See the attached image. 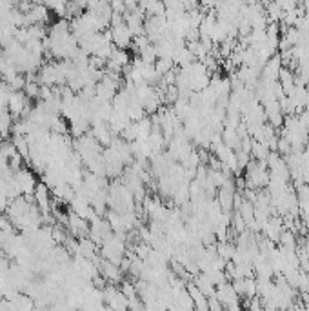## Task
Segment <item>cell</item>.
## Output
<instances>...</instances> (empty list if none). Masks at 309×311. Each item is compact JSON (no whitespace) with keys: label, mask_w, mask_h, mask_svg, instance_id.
I'll list each match as a JSON object with an SVG mask.
<instances>
[{"label":"cell","mask_w":309,"mask_h":311,"mask_svg":"<svg viewBox=\"0 0 309 311\" xmlns=\"http://www.w3.org/2000/svg\"><path fill=\"white\" fill-rule=\"evenodd\" d=\"M215 295H217V299L220 300V304L224 307H228V309H238L240 307V302H238V293L235 291L233 284H218L217 286V291H215Z\"/></svg>","instance_id":"6da1fadb"},{"label":"cell","mask_w":309,"mask_h":311,"mask_svg":"<svg viewBox=\"0 0 309 311\" xmlns=\"http://www.w3.org/2000/svg\"><path fill=\"white\" fill-rule=\"evenodd\" d=\"M111 36H113V44H115V48H120V49L129 48L133 42V33H131V29L128 28L126 22L124 24L113 26Z\"/></svg>","instance_id":"7a4b0ae2"},{"label":"cell","mask_w":309,"mask_h":311,"mask_svg":"<svg viewBox=\"0 0 309 311\" xmlns=\"http://www.w3.org/2000/svg\"><path fill=\"white\" fill-rule=\"evenodd\" d=\"M280 68H282L280 55H273L264 64V68H262V73H260L262 82H265V84H271V82L278 80V73H280Z\"/></svg>","instance_id":"3957f363"},{"label":"cell","mask_w":309,"mask_h":311,"mask_svg":"<svg viewBox=\"0 0 309 311\" xmlns=\"http://www.w3.org/2000/svg\"><path fill=\"white\" fill-rule=\"evenodd\" d=\"M68 229L71 231V235L75 239H80V237H86L89 233V226L88 220L84 217H80L78 213L71 211L68 215Z\"/></svg>","instance_id":"277c9868"},{"label":"cell","mask_w":309,"mask_h":311,"mask_svg":"<svg viewBox=\"0 0 309 311\" xmlns=\"http://www.w3.org/2000/svg\"><path fill=\"white\" fill-rule=\"evenodd\" d=\"M98 273L104 277L108 282H118L122 277V269L118 267V264H113L109 260H98Z\"/></svg>","instance_id":"5b68a950"},{"label":"cell","mask_w":309,"mask_h":311,"mask_svg":"<svg viewBox=\"0 0 309 311\" xmlns=\"http://www.w3.org/2000/svg\"><path fill=\"white\" fill-rule=\"evenodd\" d=\"M15 180H16V184L20 186L22 195H24V193L35 191V186H36L35 175H33L31 171H28V169L22 168V169H18V171H15Z\"/></svg>","instance_id":"8992f818"},{"label":"cell","mask_w":309,"mask_h":311,"mask_svg":"<svg viewBox=\"0 0 309 311\" xmlns=\"http://www.w3.org/2000/svg\"><path fill=\"white\" fill-rule=\"evenodd\" d=\"M35 200L42 213H49V188L44 182H36L35 186Z\"/></svg>","instance_id":"52a82bcc"},{"label":"cell","mask_w":309,"mask_h":311,"mask_svg":"<svg viewBox=\"0 0 309 311\" xmlns=\"http://www.w3.org/2000/svg\"><path fill=\"white\" fill-rule=\"evenodd\" d=\"M188 291H189V295H191V299H193V302H195V307L197 309H200V311H208L209 307H208V297L204 295V293L198 289V286L195 282H191V284H188Z\"/></svg>","instance_id":"ba28073f"},{"label":"cell","mask_w":309,"mask_h":311,"mask_svg":"<svg viewBox=\"0 0 309 311\" xmlns=\"http://www.w3.org/2000/svg\"><path fill=\"white\" fill-rule=\"evenodd\" d=\"M195 284L198 286V289H200L202 293H204L205 297H211L215 295V291H217V286H215L211 280H209V277L205 275V273H198V277L195 279Z\"/></svg>","instance_id":"9c48e42d"},{"label":"cell","mask_w":309,"mask_h":311,"mask_svg":"<svg viewBox=\"0 0 309 311\" xmlns=\"http://www.w3.org/2000/svg\"><path fill=\"white\" fill-rule=\"evenodd\" d=\"M284 13L285 11L278 6L277 0H269L267 4H265V16H267V22H280Z\"/></svg>","instance_id":"30bf717a"},{"label":"cell","mask_w":309,"mask_h":311,"mask_svg":"<svg viewBox=\"0 0 309 311\" xmlns=\"http://www.w3.org/2000/svg\"><path fill=\"white\" fill-rule=\"evenodd\" d=\"M42 4L48 9H51L53 13H56L58 16L66 18V6H68V0H42Z\"/></svg>","instance_id":"8fae6325"},{"label":"cell","mask_w":309,"mask_h":311,"mask_svg":"<svg viewBox=\"0 0 309 311\" xmlns=\"http://www.w3.org/2000/svg\"><path fill=\"white\" fill-rule=\"evenodd\" d=\"M235 249H237V247H235L233 244H229L228 240H220V242L217 244V251H218V257H220V259H224L225 262H228V260H231V259H233V255H235Z\"/></svg>","instance_id":"7c38bea8"},{"label":"cell","mask_w":309,"mask_h":311,"mask_svg":"<svg viewBox=\"0 0 309 311\" xmlns=\"http://www.w3.org/2000/svg\"><path fill=\"white\" fill-rule=\"evenodd\" d=\"M269 151H271V149H269L267 146H264L262 142H258V140L253 139V144H251V155L255 157V160H265L269 155Z\"/></svg>","instance_id":"4fadbf2b"},{"label":"cell","mask_w":309,"mask_h":311,"mask_svg":"<svg viewBox=\"0 0 309 311\" xmlns=\"http://www.w3.org/2000/svg\"><path fill=\"white\" fill-rule=\"evenodd\" d=\"M140 59L144 60V62H148V64H155L158 59V53H157V46L153 44H148L144 49H140Z\"/></svg>","instance_id":"5bb4252c"},{"label":"cell","mask_w":309,"mask_h":311,"mask_svg":"<svg viewBox=\"0 0 309 311\" xmlns=\"http://www.w3.org/2000/svg\"><path fill=\"white\" fill-rule=\"evenodd\" d=\"M173 59H157V62H155V69H157L158 75H166L168 71H171L173 69Z\"/></svg>","instance_id":"9a60e30c"},{"label":"cell","mask_w":309,"mask_h":311,"mask_svg":"<svg viewBox=\"0 0 309 311\" xmlns=\"http://www.w3.org/2000/svg\"><path fill=\"white\" fill-rule=\"evenodd\" d=\"M6 84L9 86V89H11V91H24V88H26V79L22 76V73H18V75H15L11 80H8Z\"/></svg>","instance_id":"2e32d148"},{"label":"cell","mask_w":309,"mask_h":311,"mask_svg":"<svg viewBox=\"0 0 309 311\" xmlns=\"http://www.w3.org/2000/svg\"><path fill=\"white\" fill-rule=\"evenodd\" d=\"M120 291L124 293V295L128 297V299H133V297H138L137 286H135V284H133V282H128V280H126V282H122Z\"/></svg>","instance_id":"e0dca14e"},{"label":"cell","mask_w":309,"mask_h":311,"mask_svg":"<svg viewBox=\"0 0 309 311\" xmlns=\"http://www.w3.org/2000/svg\"><path fill=\"white\" fill-rule=\"evenodd\" d=\"M124 4L128 9H135L138 6V0H124Z\"/></svg>","instance_id":"ac0fdd59"},{"label":"cell","mask_w":309,"mask_h":311,"mask_svg":"<svg viewBox=\"0 0 309 311\" xmlns=\"http://www.w3.org/2000/svg\"><path fill=\"white\" fill-rule=\"evenodd\" d=\"M4 140H6V139H4V135H2V133H0V144L4 142Z\"/></svg>","instance_id":"d6986e66"},{"label":"cell","mask_w":309,"mask_h":311,"mask_svg":"<svg viewBox=\"0 0 309 311\" xmlns=\"http://www.w3.org/2000/svg\"><path fill=\"white\" fill-rule=\"evenodd\" d=\"M162 2H164V0H162Z\"/></svg>","instance_id":"ffe728a7"}]
</instances>
